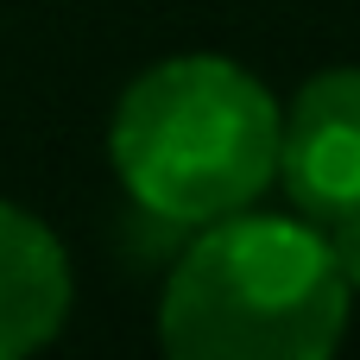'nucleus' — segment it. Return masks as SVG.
I'll return each instance as SVG.
<instances>
[{"label":"nucleus","instance_id":"5","mask_svg":"<svg viewBox=\"0 0 360 360\" xmlns=\"http://www.w3.org/2000/svg\"><path fill=\"white\" fill-rule=\"evenodd\" d=\"M316 228H323V240H329V259H335V272L348 278V291H360V202L335 209V215H323Z\"/></svg>","mask_w":360,"mask_h":360},{"label":"nucleus","instance_id":"4","mask_svg":"<svg viewBox=\"0 0 360 360\" xmlns=\"http://www.w3.org/2000/svg\"><path fill=\"white\" fill-rule=\"evenodd\" d=\"M76 278L63 240L19 202H0V360L44 348L70 316Z\"/></svg>","mask_w":360,"mask_h":360},{"label":"nucleus","instance_id":"2","mask_svg":"<svg viewBox=\"0 0 360 360\" xmlns=\"http://www.w3.org/2000/svg\"><path fill=\"white\" fill-rule=\"evenodd\" d=\"M108 158L146 215L202 228L278 184V101L234 57H165L114 101Z\"/></svg>","mask_w":360,"mask_h":360},{"label":"nucleus","instance_id":"1","mask_svg":"<svg viewBox=\"0 0 360 360\" xmlns=\"http://www.w3.org/2000/svg\"><path fill=\"white\" fill-rule=\"evenodd\" d=\"M348 278L310 215H221L184 247L158 297L177 360H323L348 335Z\"/></svg>","mask_w":360,"mask_h":360},{"label":"nucleus","instance_id":"3","mask_svg":"<svg viewBox=\"0 0 360 360\" xmlns=\"http://www.w3.org/2000/svg\"><path fill=\"white\" fill-rule=\"evenodd\" d=\"M278 184L310 221L360 202V63L310 76L278 108Z\"/></svg>","mask_w":360,"mask_h":360}]
</instances>
